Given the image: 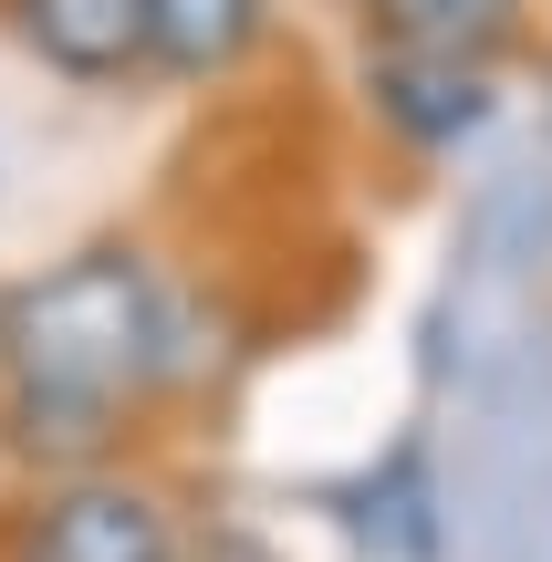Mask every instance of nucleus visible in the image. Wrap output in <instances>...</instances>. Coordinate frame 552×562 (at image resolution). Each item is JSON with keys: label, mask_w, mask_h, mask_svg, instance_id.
Returning a JSON list of instances; mask_svg holds the SVG:
<instances>
[{"label": "nucleus", "mask_w": 552, "mask_h": 562, "mask_svg": "<svg viewBox=\"0 0 552 562\" xmlns=\"http://www.w3.org/2000/svg\"><path fill=\"white\" fill-rule=\"evenodd\" d=\"M354 115L386 157L459 167L500 125V63L480 53H417V42H354Z\"/></svg>", "instance_id": "7ed1b4c3"}, {"label": "nucleus", "mask_w": 552, "mask_h": 562, "mask_svg": "<svg viewBox=\"0 0 552 562\" xmlns=\"http://www.w3.org/2000/svg\"><path fill=\"white\" fill-rule=\"evenodd\" d=\"M209 385V292L146 229H94L0 323V480L157 459L167 417Z\"/></svg>", "instance_id": "f257e3e1"}, {"label": "nucleus", "mask_w": 552, "mask_h": 562, "mask_svg": "<svg viewBox=\"0 0 552 562\" xmlns=\"http://www.w3.org/2000/svg\"><path fill=\"white\" fill-rule=\"evenodd\" d=\"M282 53V0H157V74L167 94H240Z\"/></svg>", "instance_id": "39448f33"}, {"label": "nucleus", "mask_w": 552, "mask_h": 562, "mask_svg": "<svg viewBox=\"0 0 552 562\" xmlns=\"http://www.w3.org/2000/svg\"><path fill=\"white\" fill-rule=\"evenodd\" d=\"M0 323H11V281H0Z\"/></svg>", "instance_id": "0eeeda50"}, {"label": "nucleus", "mask_w": 552, "mask_h": 562, "mask_svg": "<svg viewBox=\"0 0 552 562\" xmlns=\"http://www.w3.org/2000/svg\"><path fill=\"white\" fill-rule=\"evenodd\" d=\"M0 32L63 94H125L157 74V0H0Z\"/></svg>", "instance_id": "20e7f679"}, {"label": "nucleus", "mask_w": 552, "mask_h": 562, "mask_svg": "<svg viewBox=\"0 0 552 562\" xmlns=\"http://www.w3.org/2000/svg\"><path fill=\"white\" fill-rule=\"evenodd\" d=\"M0 562H199V510L167 459L0 480Z\"/></svg>", "instance_id": "f03ea898"}, {"label": "nucleus", "mask_w": 552, "mask_h": 562, "mask_svg": "<svg viewBox=\"0 0 552 562\" xmlns=\"http://www.w3.org/2000/svg\"><path fill=\"white\" fill-rule=\"evenodd\" d=\"M354 42H417V53L511 63L532 42V0H354Z\"/></svg>", "instance_id": "423d86ee"}]
</instances>
